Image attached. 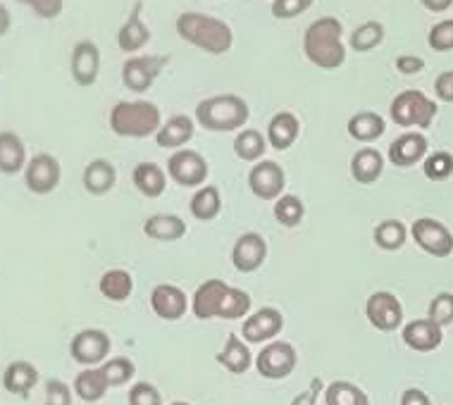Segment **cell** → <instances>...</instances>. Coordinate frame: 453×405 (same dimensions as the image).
I'll list each match as a JSON object with an SVG mask.
<instances>
[{
	"instance_id": "cell-1",
	"label": "cell",
	"mask_w": 453,
	"mask_h": 405,
	"mask_svg": "<svg viewBox=\"0 0 453 405\" xmlns=\"http://www.w3.org/2000/svg\"><path fill=\"white\" fill-rule=\"evenodd\" d=\"M344 27L336 17L315 19L303 34V53L308 63L320 70H339L346 63V46L342 41Z\"/></svg>"
},
{
	"instance_id": "cell-2",
	"label": "cell",
	"mask_w": 453,
	"mask_h": 405,
	"mask_svg": "<svg viewBox=\"0 0 453 405\" xmlns=\"http://www.w3.org/2000/svg\"><path fill=\"white\" fill-rule=\"evenodd\" d=\"M174 27H177L181 41H187L188 46L198 48L203 53H229V48L234 43L232 27L218 17L203 15V12H181Z\"/></svg>"
},
{
	"instance_id": "cell-3",
	"label": "cell",
	"mask_w": 453,
	"mask_h": 405,
	"mask_svg": "<svg viewBox=\"0 0 453 405\" xmlns=\"http://www.w3.org/2000/svg\"><path fill=\"white\" fill-rule=\"evenodd\" d=\"M163 126V115L150 101H119L110 110V129L122 139H149Z\"/></svg>"
},
{
	"instance_id": "cell-4",
	"label": "cell",
	"mask_w": 453,
	"mask_h": 405,
	"mask_svg": "<svg viewBox=\"0 0 453 405\" xmlns=\"http://www.w3.org/2000/svg\"><path fill=\"white\" fill-rule=\"evenodd\" d=\"M250 108L242 96H211L196 105V122L208 132H236L249 122Z\"/></svg>"
},
{
	"instance_id": "cell-5",
	"label": "cell",
	"mask_w": 453,
	"mask_h": 405,
	"mask_svg": "<svg viewBox=\"0 0 453 405\" xmlns=\"http://www.w3.org/2000/svg\"><path fill=\"white\" fill-rule=\"evenodd\" d=\"M437 103L427 98L422 91L408 88L401 91L389 105V115L394 119V125L403 126H418V129H430L434 118H437Z\"/></svg>"
},
{
	"instance_id": "cell-6",
	"label": "cell",
	"mask_w": 453,
	"mask_h": 405,
	"mask_svg": "<svg viewBox=\"0 0 453 405\" xmlns=\"http://www.w3.org/2000/svg\"><path fill=\"white\" fill-rule=\"evenodd\" d=\"M167 63L170 55H134L122 65V84L134 94H143L156 84Z\"/></svg>"
},
{
	"instance_id": "cell-7",
	"label": "cell",
	"mask_w": 453,
	"mask_h": 405,
	"mask_svg": "<svg viewBox=\"0 0 453 405\" xmlns=\"http://www.w3.org/2000/svg\"><path fill=\"white\" fill-rule=\"evenodd\" d=\"M208 172H211V167H208L205 157L198 150L180 149L174 150L170 160H167V174L180 187L201 188L205 184V180H208Z\"/></svg>"
},
{
	"instance_id": "cell-8",
	"label": "cell",
	"mask_w": 453,
	"mask_h": 405,
	"mask_svg": "<svg viewBox=\"0 0 453 405\" xmlns=\"http://www.w3.org/2000/svg\"><path fill=\"white\" fill-rule=\"evenodd\" d=\"M60 180H63V167H60V160L50 153L34 156L24 167V184L34 195L53 194L55 188L60 187Z\"/></svg>"
},
{
	"instance_id": "cell-9",
	"label": "cell",
	"mask_w": 453,
	"mask_h": 405,
	"mask_svg": "<svg viewBox=\"0 0 453 405\" xmlns=\"http://www.w3.org/2000/svg\"><path fill=\"white\" fill-rule=\"evenodd\" d=\"M298 355L294 346L287 341L267 343L265 348H260L256 358V370L265 379H287L296 370Z\"/></svg>"
},
{
	"instance_id": "cell-10",
	"label": "cell",
	"mask_w": 453,
	"mask_h": 405,
	"mask_svg": "<svg viewBox=\"0 0 453 405\" xmlns=\"http://www.w3.org/2000/svg\"><path fill=\"white\" fill-rule=\"evenodd\" d=\"M70 355L84 367L103 365L110 355V336L103 329H81L72 336Z\"/></svg>"
},
{
	"instance_id": "cell-11",
	"label": "cell",
	"mask_w": 453,
	"mask_h": 405,
	"mask_svg": "<svg viewBox=\"0 0 453 405\" xmlns=\"http://www.w3.org/2000/svg\"><path fill=\"white\" fill-rule=\"evenodd\" d=\"M411 236L425 253L434 257H449L453 253V234L439 219L420 218L411 226Z\"/></svg>"
},
{
	"instance_id": "cell-12",
	"label": "cell",
	"mask_w": 453,
	"mask_h": 405,
	"mask_svg": "<svg viewBox=\"0 0 453 405\" xmlns=\"http://www.w3.org/2000/svg\"><path fill=\"white\" fill-rule=\"evenodd\" d=\"M365 315L367 322L380 332H394L403 322V305L389 291H377V294L367 298Z\"/></svg>"
},
{
	"instance_id": "cell-13",
	"label": "cell",
	"mask_w": 453,
	"mask_h": 405,
	"mask_svg": "<svg viewBox=\"0 0 453 405\" xmlns=\"http://www.w3.org/2000/svg\"><path fill=\"white\" fill-rule=\"evenodd\" d=\"M70 72L77 86H84V88L94 86L101 74V48L88 39L79 41L77 46L72 48Z\"/></svg>"
},
{
	"instance_id": "cell-14",
	"label": "cell",
	"mask_w": 453,
	"mask_h": 405,
	"mask_svg": "<svg viewBox=\"0 0 453 405\" xmlns=\"http://www.w3.org/2000/svg\"><path fill=\"white\" fill-rule=\"evenodd\" d=\"M287 187V174L274 160H260L249 172V188L260 201H277Z\"/></svg>"
},
{
	"instance_id": "cell-15",
	"label": "cell",
	"mask_w": 453,
	"mask_h": 405,
	"mask_svg": "<svg viewBox=\"0 0 453 405\" xmlns=\"http://www.w3.org/2000/svg\"><path fill=\"white\" fill-rule=\"evenodd\" d=\"M284 327V317L277 308H260L243 320L242 339L246 343L273 341Z\"/></svg>"
},
{
	"instance_id": "cell-16",
	"label": "cell",
	"mask_w": 453,
	"mask_h": 405,
	"mask_svg": "<svg viewBox=\"0 0 453 405\" xmlns=\"http://www.w3.org/2000/svg\"><path fill=\"white\" fill-rule=\"evenodd\" d=\"M150 308L160 320L177 322L181 320L188 310L187 294L174 284H157L150 294Z\"/></svg>"
},
{
	"instance_id": "cell-17",
	"label": "cell",
	"mask_w": 453,
	"mask_h": 405,
	"mask_svg": "<svg viewBox=\"0 0 453 405\" xmlns=\"http://www.w3.org/2000/svg\"><path fill=\"white\" fill-rule=\"evenodd\" d=\"M267 260V241L256 232H249L236 239L232 250V265L239 272H256Z\"/></svg>"
},
{
	"instance_id": "cell-18",
	"label": "cell",
	"mask_w": 453,
	"mask_h": 405,
	"mask_svg": "<svg viewBox=\"0 0 453 405\" xmlns=\"http://www.w3.org/2000/svg\"><path fill=\"white\" fill-rule=\"evenodd\" d=\"M427 149H430V143L425 139V134L406 132L401 134L399 139L391 141L389 160L396 167H413L427 157Z\"/></svg>"
},
{
	"instance_id": "cell-19",
	"label": "cell",
	"mask_w": 453,
	"mask_h": 405,
	"mask_svg": "<svg viewBox=\"0 0 453 405\" xmlns=\"http://www.w3.org/2000/svg\"><path fill=\"white\" fill-rule=\"evenodd\" d=\"M226 291H229V284H225L222 279H208L203 281L201 287L196 288L194 301H191V310L198 320H212V317H219V308L225 303Z\"/></svg>"
},
{
	"instance_id": "cell-20",
	"label": "cell",
	"mask_w": 453,
	"mask_h": 405,
	"mask_svg": "<svg viewBox=\"0 0 453 405\" xmlns=\"http://www.w3.org/2000/svg\"><path fill=\"white\" fill-rule=\"evenodd\" d=\"M401 336H403V343H406L408 348H413L418 353L434 351V348L441 346V339H444L441 327H439L437 322H432L430 317L408 322Z\"/></svg>"
},
{
	"instance_id": "cell-21",
	"label": "cell",
	"mask_w": 453,
	"mask_h": 405,
	"mask_svg": "<svg viewBox=\"0 0 453 405\" xmlns=\"http://www.w3.org/2000/svg\"><path fill=\"white\" fill-rule=\"evenodd\" d=\"M141 10H143V3L136 0V5L127 17V22L118 32V46L122 53H139L141 48H146L150 43V29L143 24Z\"/></svg>"
},
{
	"instance_id": "cell-22",
	"label": "cell",
	"mask_w": 453,
	"mask_h": 405,
	"mask_svg": "<svg viewBox=\"0 0 453 405\" xmlns=\"http://www.w3.org/2000/svg\"><path fill=\"white\" fill-rule=\"evenodd\" d=\"M36 384H39V370L29 360H15L3 372V389L8 391L10 396L27 398Z\"/></svg>"
},
{
	"instance_id": "cell-23",
	"label": "cell",
	"mask_w": 453,
	"mask_h": 405,
	"mask_svg": "<svg viewBox=\"0 0 453 405\" xmlns=\"http://www.w3.org/2000/svg\"><path fill=\"white\" fill-rule=\"evenodd\" d=\"M81 184H84V191L91 195H105L110 194L115 184H118V170L110 160H91V163L84 167V174H81Z\"/></svg>"
},
{
	"instance_id": "cell-24",
	"label": "cell",
	"mask_w": 453,
	"mask_h": 405,
	"mask_svg": "<svg viewBox=\"0 0 453 405\" xmlns=\"http://www.w3.org/2000/svg\"><path fill=\"white\" fill-rule=\"evenodd\" d=\"M298 134H301V122L296 115L289 110H281L267 125V143L274 150H289L296 143Z\"/></svg>"
},
{
	"instance_id": "cell-25",
	"label": "cell",
	"mask_w": 453,
	"mask_h": 405,
	"mask_svg": "<svg viewBox=\"0 0 453 405\" xmlns=\"http://www.w3.org/2000/svg\"><path fill=\"white\" fill-rule=\"evenodd\" d=\"M196 125L188 115H174L165 122L156 134V141L160 149H181L194 139Z\"/></svg>"
},
{
	"instance_id": "cell-26",
	"label": "cell",
	"mask_w": 453,
	"mask_h": 405,
	"mask_svg": "<svg viewBox=\"0 0 453 405\" xmlns=\"http://www.w3.org/2000/svg\"><path fill=\"white\" fill-rule=\"evenodd\" d=\"M27 146L15 132H0V172L3 174H19L27 167Z\"/></svg>"
},
{
	"instance_id": "cell-27",
	"label": "cell",
	"mask_w": 453,
	"mask_h": 405,
	"mask_svg": "<svg viewBox=\"0 0 453 405\" xmlns=\"http://www.w3.org/2000/svg\"><path fill=\"white\" fill-rule=\"evenodd\" d=\"M218 363L225 367L226 372L232 374H246L250 370V363H253V355H250L249 346L239 334L226 336L225 348L218 353Z\"/></svg>"
},
{
	"instance_id": "cell-28",
	"label": "cell",
	"mask_w": 453,
	"mask_h": 405,
	"mask_svg": "<svg viewBox=\"0 0 453 405\" xmlns=\"http://www.w3.org/2000/svg\"><path fill=\"white\" fill-rule=\"evenodd\" d=\"M72 389H74V394H77L84 403H98V401L108 394L110 384L101 367H87V370H81V372L74 377Z\"/></svg>"
},
{
	"instance_id": "cell-29",
	"label": "cell",
	"mask_w": 453,
	"mask_h": 405,
	"mask_svg": "<svg viewBox=\"0 0 453 405\" xmlns=\"http://www.w3.org/2000/svg\"><path fill=\"white\" fill-rule=\"evenodd\" d=\"M349 136L353 141H360V143H372L387 132V122L380 112H372V110H360L356 112L351 119H349Z\"/></svg>"
},
{
	"instance_id": "cell-30",
	"label": "cell",
	"mask_w": 453,
	"mask_h": 405,
	"mask_svg": "<svg viewBox=\"0 0 453 405\" xmlns=\"http://www.w3.org/2000/svg\"><path fill=\"white\" fill-rule=\"evenodd\" d=\"M132 181L139 194L146 198H157L167 188V174L157 163H139L132 172Z\"/></svg>"
},
{
	"instance_id": "cell-31",
	"label": "cell",
	"mask_w": 453,
	"mask_h": 405,
	"mask_svg": "<svg viewBox=\"0 0 453 405\" xmlns=\"http://www.w3.org/2000/svg\"><path fill=\"white\" fill-rule=\"evenodd\" d=\"M143 234L153 241H180L187 234V222L180 215H153L143 222Z\"/></svg>"
},
{
	"instance_id": "cell-32",
	"label": "cell",
	"mask_w": 453,
	"mask_h": 405,
	"mask_svg": "<svg viewBox=\"0 0 453 405\" xmlns=\"http://www.w3.org/2000/svg\"><path fill=\"white\" fill-rule=\"evenodd\" d=\"M384 172V157L377 149H360L356 156L351 157V177L358 184L367 187L375 184Z\"/></svg>"
},
{
	"instance_id": "cell-33",
	"label": "cell",
	"mask_w": 453,
	"mask_h": 405,
	"mask_svg": "<svg viewBox=\"0 0 453 405\" xmlns=\"http://www.w3.org/2000/svg\"><path fill=\"white\" fill-rule=\"evenodd\" d=\"M98 291L103 298H108L112 303H122L132 296L134 279L127 270H108L103 272L101 281H98Z\"/></svg>"
},
{
	"instance_id": "cell-34",
	"label": "cell",
	"mask_w": 453,
	"mask_h": 405,
	"mask_svg": "<svg viewBox=\"0 0 453 405\" xmlns=\"http://www.w3.org/2000/svg\"><path fill=\"white\" fill-rule=\"evenodd\" d=\"M188 210L196 219L201 222H211L219 215L222 210V195H219L218 187H201L191 195V202H188Z\"/></svg>"
},
{
	"instance_id": "cell-35",
	"label": "cell",
	"mask_w": 453,
	"mask_h": 405,
	"mask_svg": "<svg viewBox=\"0 0 453 405\" xmlns=\"http://www.w3.org/2000/svg\"><path fill=\"white\" fill-rule=\"evenodd\" d=\"M267 150V136L258 129H242L234 139V153L243 163H260Z\"/></svg>"
},
{
	"instance_id": "cell-36",
	"label": "cell",
	"mask_w": 453,
	"mask_h": 405,
	"mask_svg": "<svg viewBox=\"0 0 453 405\" xmlns=\"http://www.w3.org/2000/svg\"><path fill=\"white\" fill-rule=\"evenodd\" d=\"M382 41H384V24L370 19V22H363L360 27L353 29L349 46H351L356 53H370V50H375L377 46H382Z\"/></svg>"
},
{
	"instance_id": "cell-37",
	"label": "cell",
	"mask_w": 453,
	"mask_h": 405,
	"mask_svg": "<svg viewBox=\"0 0 453 405\" xmlns=\"http://www.w3.org/2000/svg\"><path fill=\"white\" fill-rule=\"evenodd\" d=\"M325 405H370V398L356 384L332 382L325 389Z\"/></svg>"
},
{
	"instance_id": "cell-38",
	"label": "cell",
	"mask_w": 453,
	"mask_h": 405,
	"mask_svg": "<svg viewBox=\"0 0 453 405\" xmlns=\"http://www.w3.org/2000/svg\"><path fill=\"white\" fill-rule=\"evenodd\" d=\"M375 243L382 250H399L408 239V229L399 219H384L375 226Z\"/></svg>"
},
{
	"instance_id": "cell-39",
	"label": "cell",
	"mask_w": 453,
	"mask_h": 405,
	"mask_svg": "<svg viewBox=\"0 0 453 405\" xmlns=\"http://www.w3.org/2000/svg\"><path fill=\"white\" fill-rule=\"evenodd\" d=\"M305 205L298 195H280L274 201V219L287 229H294L303 222Z\"/></svg>"
},
{
	"instance_id": "cell-40",
	"label": "cell",
	"mask_w": 453,
	"mask_h": 405,
	"mask_svg": "<svg viewBox=\"0 0 453 405\" xmlns=\"http://www.w3.org/2000/svg\"><path fill=\"white\" fill-rule=\"evenodd\" d=\"M250 305H253V301H250V296L246 291L229 287V291H226L225 296V303L219 308V317H222V320H242V317H246L250 312Z\"/></svg>"
},
{
	"instance_id": "cell-41",
	"label": "cell",
	"mask_w": 453,
	"mask_h": 405,
	"mask_svg": "<svg viewBox=\"0 0 453 405\" xmlns=\"http://www.w3.org/2000/svg\"><path fill=\"white\" fill-rule=\"evenodd\" d=\"M422 170H425V177L430 181H444L453 174V156L446 153V150H437L432 156L425 157L422 163Z\"/></svg>"
},
{
	"instance_id": "cell-42",
	"label": "cell",
	"mask_w": 453,
	"mask_h": 405,
	"mask_svg": "<svg viewBox=\"0 0 453 405\" xmlns=\"http://www.w3.org/2000/svg\"><path fill=\"white\" fill-rule=\"evenodd\" d=\"M101 370L108 377L110 386H122V384H129V379H134L136 374V367L129 358H110L101 365Z\"/></svg>"
},
{
	"instance_id": "cell-43",
	"label": "cell",
	"mask_w": 453,
	"mask_h": 405,
	"mask_svg": "<svg viewBox=\"0 0 453 405\" xmlns=\"http://www.w3.org/2000/svg\"><path fill=\"white\" fill-rule=\"evenodd\" d=\"M427 317L432 322H437L439 327H446L453 322V294L441 291L437 296L432 298L430 308H427Z\"/></svg>"
},
{
	"instance_id": "cell-44",
	"label": "cell",
	"mask_w": 453,
	"mask_h": 405,
	"mask_svg": "<svg viewBox=\"0 0 453 405\" xmlns=\"http://www.w3.org/2000/svg\"><path fill=\"white\" fill-rule=\"evenodd\" d=\"M427 43L434 53H446V50H453V19H444V22H437L430 29V36H427Z\"/></svg>"
},
{
	"instance_id": "cell-45",
	"label": "cell",
	"mask_w": 453,
	"mask_h": 405,
	"mask_svg": "<svg viewBox=\"0 0 453 405\" xmlns=\"http://www.w3.org/2000/svg\"><path fill=\"white\" fill-rule=\"evenodd\" d=\"M313 8V0H273V15L277 19H296Z\"/></svg>"
},
{
	"instance_id": "cell-46",
	"label": "cell",
	"mask_w": 453,
	"mask_h": 405,
	"mask_svg": "<svg viewBox=\"0 0 453 405\" xmlns=\"http://www.w3.org/2000/svg\"><path fill=\"white\" fill-rule=\"evenodd\" d=\"M129 405H163V396L153 384L139 382L129 389Z\"/></svg>"
},
{
	"instance_id": "cell-47",
	"label": "cell",
	"mask_w": 453,
	"mask_h": 405,
	"mask_svg": "<svg viewBox=\"0 0 453 405\" xmlns=\"http://www.w3.org/2000/svg\"><path fill=\"white\" fill-rule=\"evenodd\" d=\"M29 10H34V15L41 19H55V17L63 15L65 0H17Z\"/></svg>"
},
{
	"instance_id": "cell-48",
	"label": "cell",
	"mask_w": 453,
	"mask_h": 405,
	"mask_svg": "<svg viewBox=\"0 0 453 405\" xmlns=\"http://www.w3.org/2000/svg\"><path fill=\"white\" fill-rule=\"evenodd\" d=\"M43 405H72L70 384H65L63 379H48L46 403Z\"/></svg>"
},
{
	"instance_id": "cell-49",
	"label": "cell",
	"mask_w": 453,
	"mask_h": 405,
	"mask_svg": "<svg viewBox=\"0 0 453 405\" xmlns=\"http://www.w3.org/2000/svg\"><path fill=\"white\" fill-rule=\"evenodd\" d=\"M396 70H399L401 74H406V77H411V74H420V72L425 70V60H422L420 55L403 53L396 57Z\"/></svg>"
},
{
	"instance_id": "cell-50",
	"label": "cell",
	"mask_w": 453,
	"mask_h": 405,
	"mask_svg": "<svg viewBox=\"0 0 453 405\" xmlns=\"http://www.w3.org/2000/svg\"><path fill=\"white\" fill-rule=\"evenodd\" d=\"M434 96L439 101L453 103V70L441 72L437 79H434Z\"/></svg>"
},
{
	"instance_id": "cell-51",
	"label": "cell",
	"mask_w": 453,
	"mask_h": 405,
	"mask_svg": "<svg viewBox=\"0 0 453 405\" xmlns=\"http://www.w3.org/2000/svg\"><path fill=\"white\" fill-rule=\"evenodd\" d=\"M320 389H322L320 377H315L313 382H311V386H308V391H303L301 396L294 398V401H291V405H315V401H318V394H320Z\"/></svg>"
},
{
	"instance_id": "cell-52",
	"label": "cell",
	"mask_w": 453,
	"mask_h": 405,
	"mask_svg": "<svg viewBox=\"0 0 453 405\" xmlns=\"http://www.w3.org/2000/svg\"><path fill=\"white\" fill-rule=\"evenodd\" d=\"M401 405H432V401L422 389H406L401 396Z\"/></svg>"
},
{
	"instance_id": "cell-53",
	"label": "cell",
	"mask_w": 453,
	"mask_h": 405,
	"mask_svg": "<svg viewBox=\"0 0 453 405\" xmlns=\"http://www.w3.org/2000/svg\"><path fill=\"white\" fill-rule=\"evenodd\" d=\"M420 3L422 8H427L430 12H446L453 5V0H420Z\"/></svg>"
},
{
	"instance_id": "cell-54",
	"label": "cell",
	"mask_w": 453,
	"mask_h": 405,
	"mask_svg": "<svg viewBox=\"0 0 453 405\" xmlns=\"http://www.w3.org/2000/svg\"><path fill=\"white\" fill-rule=\"evenodd\" d=\"M10 27H12V15H10V10L0 3V39L10 32Z\"/></svg>"
},
{
	"instance_id": "cell-55",
	"label": "cell",
	"mask_w": 453,
	"mask_h": 405,
	"mask_svg": "<svg viewBox=\"0 0 453 405\" xmlns=\"http://www.w3.org/2000/svg\"><path fill=\"white\" fill-rule=\"evenodd\" d=\"M173 405H191V403H184V401H174Z\"/></svg>"
}]
</instances>
